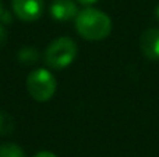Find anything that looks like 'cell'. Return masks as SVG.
Wrapping results in <instances>:
<instances>
[{
  "label": "cell",
  "instance_id": "1",
  "mask_svg": "<svg viewBox=\"0 0 159 157\" xmlns=\"http://www.w3.org/2000/svg\"><path fill=\"white\" fill-rule=\"evenodd\" d=\"M75 29L87 40H102L112 32V19L103 11L88 7L78 11L75 17Z\"/></svg>",
  "mask_w": 159,
  "mask_h": 157
},
{
  "label": "cell",
  "instance_id": "2",
  "mask_svg": "<svg viewBox=\"0 0 159 157\" xmlns=\"http://www.w3.org/2000/svg\"><path fill=\"white\" fill-rule=\"evenodd\" d=\"M78 47L71 38L61 36L50 42L45 50V63L52 70H63L69 67L77 57Z\"/></svg>",
  "mask_w": 159,
  "mask_h": 157
},
{
  "label": "cell",
  "instance_id": "3",
  "mask_svg": "<svg viewBox=\"0 0 159 157\" xmlns=\"http://www.w3.org/2000/svg\"><path fill=\"white\" fill-rule=\"evenodd\" d=\"M57 88L56 78L49 70L36 68L27 78V89L31 97L36 102H48L53 97Z\"/></svg>",
  "mask_w": 159,
  "mask_h": 157
},
{
  "label": "cell",
  "instance_id": "4",
  "mask_svg": "<svg viewBox=\"0 0 159 157\" xmlns=\"http://www.w3.org/2000/svg\"><path fill=\"white\" fill-rule=\"evenodd\" d=\"M11 7L17 18L25 22H32L42 17L45 3L43 0H13Z\"/></svg>",
  "mask_w": 159,
  "mask_h": 157
},
{
  "label": "cell",
  "instance_id": "5",
  "mask_svg": "<svg viewBox=\"0 0 159 157\" xmlns=\"http://www.w3.org/2000/svg\"><path fill=\"white\" fill-rule=\"evenodd\" d=\"M140 47L147 58L159 61V28L144 31L140 38Z\"/></svg>",
  "mask_w": 159,
  "mask_h": 157
},
{
  "label": "cell",
  "instance_id": "6",
  "mask_svg": "<svg viewBox=\"0 0 159 157\" xmlns=\"http://www.w3.org/2000/svg\"><path fill=\"white\" fill-rule=\"evenodd\" d=\"M77 14L78 8L74 0H53L50 4V15L57 21H70Z\"/></svg>",
  "mask_w": 159,
  "mask_h": 157
},
{
  "label": "cell",
  "instance_id": "7",
  "mask_svg": "<svg viewBox=\"0 0 159 157\" xmlns=\"http://www.w3.org/2000/svg\"><path fill=\"white\" fill-rule=\"evenodd\" d=\"M0 157H25L22 149L16 143L0 145Z\"/></svg>",
  "mask_w": 159,
  "mask_h": 157
},
{
  "label": "cell",
  "instance_id": "8",
  "mask_svg": "<svg viewBox=\"0 0 159 157\" xmlns=\"http://www.w3.org/2000/svg\"><path fill=\"white\" fill-rule=\"evenodd\" d=\"M18 58H20V61H22L25 64H32L39 60V53L34 47L27 46V47H22L18 52Z\"/></svg>",
  "mask_w": 159,
  "mask_h": 157
},
{
  "label": "cell",
  "instance_id": "9",
  "mask_svg": "<svg viewBox=\"0 0 159 157\" xmlns=\"http://www.w3.org/2000/svg\"><path fill=\"white\" fill-rule=\"evenodd\" d=\"M14 129V120L6 111H0V135H8Z\"/></svg>",
  "mask_w": 159,
  "mask_h": 157
},
{
  "label": "cell",
  "instance_id": "10",
  "mask_svg": "<svg viewBox=\"0 0 159 157\" xmlns=\"http://www.w3.org/2000/svg\"><path fill=\"white\" fill-rule=\"evenodd\" d=\"M0 22H2V24H11V15L8 11L4 10L2 13V15H0Z\"/></svg>",
  "mask_w": 159,
  "mask_h": 157
},
{
  "label": "cell",
  "instance_id": "11",
  "mask_svg": "<svg viewBox=\"0 0 159 157\" xmlns=\"http://www.w3.org/2000/svg\"><path fill=\"white\" fill-rule=\"evenodd\" d=\"M7 39V33H6V29L3 28V25H0V46H3Z\"/></svg>",
  "mask_w": 159,
  "mask_h": 157
},
{
  "label": "cell",
  "instance_id": "12",
  "mask_svg": "<svg viewBox=\"0 0 159 157\" xmlns=\"http://www.w3.org/2000/svg\"><path fill=\"white\" fill-rule=\"evenodd\" d=\"M34 157H57V156L52 152H39V153H36Z\"/></svg>",
  "mask_w": 159,
  "mask_h": 157
},
{
  "label": "cell",
  "instance_id": "13",
  "mask_svg": "<svg viewBox=\"0 0 159 157\" xmlns=\"http://www.w3.org/2000/svg\"><path fill=\"white\" fill-rule=\"evenodd\" d=\"M77 2L82 6H92V4H95L98 0H77Z\"/></svg>",
  "mask_w": 159,
  "mask_h": 157
},
{
  "label": "cell",
  "instance_id": "14",
  "mask_svg": "<svg viewBox=\"0 0 159 157\" xmlns=\"http://www.w3.org/2000/svg\"><path fill=\"white\" fill-rule=\"evenodd\" d=\"M4 11V7H3V2L0 0V15H2V13Z\"/></svg>",
  "mask_w": 159,
  "mask_h": 157
},
{
  "label": "cell",
  "instance_id": "15",
  "mask_svg": "<svg viewBox=\"0 0 159 157\" xmlns=\"http://www.w3.org/2000/svg\"><path fill=\"white\" fill-rule=\"evenodd\" d=\"M155 15H157V18L159 19V6L157 7V10H155Z\"/></svg>",
  "mask_w": 159,
  "mask_h": 157
}]
</instances>
